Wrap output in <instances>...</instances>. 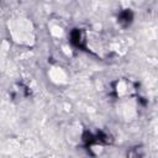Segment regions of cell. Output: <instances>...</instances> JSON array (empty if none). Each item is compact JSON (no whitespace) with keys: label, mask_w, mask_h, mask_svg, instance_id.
Wrapping results in <instances>:
<instances>
[{"label":"cell","mask_w":158,"mask_h":158,"mask_svg":"<svg viewBox=\"0 0 158 158\" xmlns=\"http://www.w3.org/2000/svg\"><path fill=\"white\" fill-rule=\"evenodd\" d=\"M72 42L75 46H80V32H79V30H74L72 32Z\"/></svg>","instance_id":"1"},{"label":"cell","mask_w":158,"mask_h":158,"mask_svg":"<svg viewBox=\"0 0 158 158\" xmlns=\"http://www.w3.org/2000/svg\"><path fill=\"white\" fill-rule=\"evenodd\" d=\"M131 20H132V14H131V11L126 10V11H123V12L121 14V21H125V22H130Z\"/></svg>","instance_id":"2"}]
</instances>
